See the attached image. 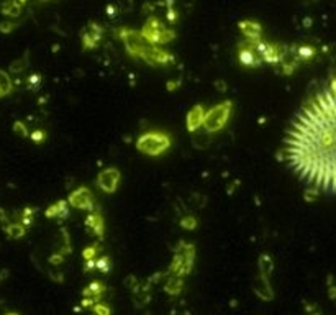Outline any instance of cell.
I'll use <instances>...</instances> for the list:
<instances>
[{"mask_svg":"<svg viewBox=\"0 0 336 315\" xmlns=\"http://www.w3.org/2000/svg\"><path fill=\"white\" fill-rule=\"evenodd\" d=\"M231 110H233L231 100H223L215 107H211L205 113V120H203V128H205L207 133H218L222 128H225L230 120Z\"/></svg>","mask_w":336,"mask_h":315,"instance_id":"3957f363","label":"cell"},{"mask_svg":"<svg viewBox=\"0 0 336 315\" xmlns=\"http://www.w3.org/2000/svg\"><path fill=\"white\" fill-rule=\"evenodd\" d=\"M194 256H195L194 246L182 241V243H179L176 256H174V261L171 265V271L179 277L189 274L191 273V269H192V265H194Z\"/></svg>","mask_w":336,"mask_h":315,"instance_id":"5b68a950","label":"cell"},{"mask_svg":"<svg viewBox=\"0 0 336 315\" xmlns=\"http://www.w3.org/2000/svg\"><path fill=\"white\" fill-rule=\"evenodd\" d=\"M180 226H182V228H186V230H194L195 226H197V218H194V217H184L180 220Z\"/></svg>","mask_w":336,"mask_h":315,"instance_id":"d6986e66","label":"cell"},{"mask_svg":"<svg viewBox=\"0 0 336 315\" xmlns=\"http://www.w3.org/2000/svg\"><path fill=\"white\" fill-rule=\"evenodd\" d=\"M256 46L258 53L261 54L262 61L267 63V64H279L284 61V56H286V48L279 43H272V41H264V40H259V41H254L253 43Z\"/></svg>","mask_w":336,"mask_h":315,"instance_id":"8992f818","label":"cell"},{"mask_svg":"<svg viewBox=\"0 0 336 315\" xmlns=\"http://www.w3.org/2000/svg\"><path fill=\"white\" fill-rule=\"evenodd\" d=\"M68 202L71 204V207L79 209V210H90L94 209V195L87 187H79L74 192L69 194Z\"/></svg>","mask_w":336,"mask_h":315,"instance_id":"9c48e42d","label":"cell"},{"mask_svg":"<svg viewBox=\"0 0 336 315\" xmlns=\"http://www.w3.org/2000/svg\"><path fill=\"white\" fill-rule=\"evenodd\" d=\"M313 56H315V49H313L312 46H300L297 49V60L309 61Z\"/></svg>","mask_w":336,"mask_h":315,"instance_id":"e0dca14e","label":"cell"},{"mask_svg":"<svg viewBox=\"0 0 336 315\" xmlns=\"http://www.w3.org/2000/svg\"><path fill=\"white\" fill-rule=\"evenodd\" d=\"M236 48H238V60L241 64L246 66V68H259L261 63H264L253 43L245 40L238 43Z\"/></svg>","mask_w":336,"mask_h":315,"instance_id":"52a82bcc","label":"cell"},{"mask_svg":"<svg viewBox=\"0 0 336 315\" xmlns=\"http://www.w3.org/2000/svg\"><path fill=\"white\" fill-rule=\"evenodd\" d=\"M141 36L149 43V45H164V43H171L176 38V32L166 28L158 18L151 17L146 20V23L141 30Z\"/></svg>","mask_w":336,"mask_h":315,"instance_id":"277c9868","label":"cell"},{"mask_svg":"<svg viewBox=\"0 0 336 315\" xmlns=\"http://www.w3.org/2000/svg\"><path fill=\"white\" fill-rule=\"evenodd\" d=\"M12 92V79L4 71H0V99Z\"/></svg>","mask_w":336,"mask_h":315,"instance_id":"9a60e30c","label":"cell"},{"mask_svg":"<svg viewBox=\"0 0 336 315\" xmlns=\"http://www.w3.org/2000/svg\"><path fill=\"white\" fill-rule=\"evenodd\" d=\"M13 130H15V131H17V133H18L20 136H26V135H28V133H26L28 130H26V127H25V125H23V123H21V122H17L15 125H13Z\"/></svg>","mask_w":336,"mask_h":315,"instance_id":"ffe728a7","label":"cell"},{"mask_svg":"<svg viewBox=\"0 0 336 315\" xmlns=\"http://www.w3.org/2000/svg\"><path fill=\"white\" fill-rule=\"evenodd\" d=\"M7 233L12 237V238H21L25 235V226L21 225V223H12V225H9L7 226Z\"/></svg>","mask_w":336,"mask_h":315,"instance_id":"2e32d148","label":"cell"},{"mask_svg":"<svg viewBox=\"0 0 336 315\" xmlns=\"http://www.w3.org/2000/svg\"><path fill=\"white\" fill-rule=\"evenodd\" d=\"M238 28L243 38L250 43L254 41H259L261 40V35H262V26L254 20H241L238 23Z\"/></svg>","mask_w":336,"mask_h":315,"instance_id":"8fae6325","label":"cell"},{"mask_svg":"<svg viewBox=\"0 0 336 315\" xmlns=\"http://www.w3.org/2000/svg\"><path fill=\"white\" fill-rule=\"evenodd\" d=\"M205 110H203L202 105H195L191 108V112L187 113V119H186V125H187V130L194 133L197 131L200 127H203V120H205Z\"/></svg>","mask_w":336,"mask_h":315,"instance_id":"7c38bea8","label":"cell"},{"mask_svg":"<svg viewBox=\"0 0 336 315\" xmlns=\"http://www.w3.org/2000/svg\"><path fill=\"white\" fill-rule=\"evenodd\" d=\"M171 136L166 133H161V131H149V133H144L136 140V150L143 153L146 156H161L171 148Z\"/></svg>","mask_w":336,"mask_h":315,"instance_id":"7a4b0ae2","label":"cell"},{"mask_svg":"<svg viewBox=\"0 0 336 315\" xmlns=\"http://www.w3.org/2000/svg\"><path fill=\"white\" fill-rule=\"evenodd\" d=\"M87 225L90 226V230L96 233L97 237H102L104 235V230H105V226H104V218H102V215L99 214V212H90V215L87 217Z\"/></svg>","mask_w":336,"mask_h":315,"instance_id":"4fadbf2b","label":"cell"},{"mask_svg":"<svg viewBox=\"0 0 336 315\" xmlns=\"http://www.w3.org/2000/svg\"><path fill=\"white\" fill-rule=\"evenodd\" d=\"M96 310H97V313H100V315H108V313H110L108 307H105V305H99Z\"/></svg>","mask_w":336,"mask_h":315,"instance_id":"7402d4cb","label":"cell"},{"mask_svg":"<svg viewBox=\"0 0 336 315\" xmlns=\"http://www.w3.org/2000/svg\"><path fill=\"white\" fill-rule=\"evenodd\" d=\"M180 289H182V281H180L179 276L172 277V279L166 284V291L169 292V294H177Z\"/></svg>","mask_w":336,"mask_h":315,"instance_id":"ac0fdd59","label":"cell"},{"mask_svg":"<svg viewBox=\"0 0 336 315\" xmlns=\"http://www.w3.org/2000/svg\"><path fill=\"white\" fill-rule=\"evenodd\" d=\"M32 140L40 143V141L45 140V133H43V131H35V133H32Z\"/></svg>","mask_w":336,"mask_h":315,"instance_id":"44dd1931","label":"cell"},{"mask_svg":"<svg viewBox=\"0 0 336 315\" xmlns=\"http://www.w3.org/2000/svg\"><path fill=\"white\" fill-rule=\"evenodd\" d=\"M284 155L302 181L336 194V82L295 115L284 138Z\"/></svg>","mask_w":336,"mask_h":315,"instance_id":"6da1fadb","label":"cell"},{"mask_svg":"<svg viewBox=\"0 0 336 315\" xmlns=\"http://www.w3.org/2000/svg\"><path fill=\"white\" fill-rule=\"evenodd\" d=\"M66 215H68V202L66 201H57L56 204H53L46 210L48 218H61V217H66Z\"/></svg>","mask_w":336,"mask_h":315,"instance_id":"5bb4252c","label":"cell"},{"mask_svg":"<svg viewBox=\"0 0 336 315\" xmlns=\"http://www.w3.org/2000/svg\"><path fill=\"white\" fill-rule=\"evenodd\" d=\"M102 35H104V30H102L97 23L87 25V28L82 32V46H84V49L97 48L100 40H102Z\"/></svg>","mask_w":336,"mask_h":315,"instance_id":"30bf717a","label":"cell"},{"mask_svg":"<svg viewBox=\"0 0 336 315\" xmlns=\"http://www.w3.org/2000/svg\"><path fill=\"white\" fill-rule=\"evenodd\" d=\"M120 179H121V174L118 169H115V167H108V169L102 171L99 176H97V184L99 187L104 190L107 194H113L116 189H118V184H120Z\"/></svg>","mask_w":336,"mask_h":315,"instance_id":"ba28073f","label":"cell"}]
</instances>
